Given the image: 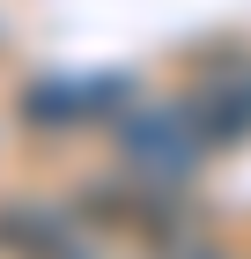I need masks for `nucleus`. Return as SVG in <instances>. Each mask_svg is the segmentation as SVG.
<instances>
[{
    "instance_id": "3",
    "label": "nucleus",
    "mask_w": 251,
    "mask_h": 259,
    "mask_svg": "<svg viewBox=\"0 0 251 259\" xmlns=\"http://www.w3.org/2000/svg\"><path fill=\"white\" fill-rule=\"evenodd\" d=\"M0 244L22 252V259H89L74 215H59V207H30V200H8V207H0Z\"/></svg>"
},
{
    "instance_id": "1",
    "label": "nucleus",
    "mask_w": 251,
    "mask_h": 259,
    "mask_svg": "<svg viewBox=\"0 0 251 259\" xmlns=\"http://www.w3.org/2000/svg\"><path fill=\"white\" fill-rule=\"evenodd\" d=\"M199 156H207V141L185 119V104H126V119H118V163H126L133 185H185Z\"/></svg>"
},
{
    "instance_id": "5",
    "label": "nucleus",
    "mask_w": 251,
    "mask_h": 259,
    "mask_svg": "<svg viewBox=\"0 0 251 259\" xmlns=\"http://www.w3.org/2000/svg\"><path fill=\"white\" fill-rule=\"evenodd\" d=\"M177 259H214V252H199V244H185V252H177Z\"/></svg>"
},
{
    "instance_id": "4",
    "label": "nucleus",
    "mask_w": 251,
    "mask_h": 259,
    "mask_svg": "<svg viewBox=\"0 0 251 259\" xmlns=\"http://www.w3.org/2000/svg\"><path fill=\"white\" fill-rule=\"evenodd\" d=\"M104 104H126V81L104 74V81H37L22 111L30 126H81V119H104Z\"/></svg>"
},
{
    "instance_id": "2",
    "label": "nucleus",
    "mask_w": 251,
    "mask_h": 259,
    "mask_svg": "<svg viewBox=\"0 0 251 259\" xmlns=\"http://www.w3.org/2000/svg\"><path fill=\"white\" fill-rule=\"evenodd\" d=\"M177 104H185V119L199 126L207 148H236V141H251V60H244V52H214Z\"/></svg>"
}]
</instances>
